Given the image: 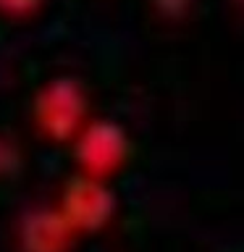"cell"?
I'll use <instances>...</instances> for the list:
<instances>
[{
  "instance_id": "3957f363",
  "label": "cell",
  "mask_w": 244,
  "mask_h": 252,
  "mask_svg": "<svg viewBox=\"0 0 244 252\" xmlns=\"http://www.w3.org/2000/svg\"><path fill=\"white\" fill-rule=\"evenodd\" d=\"M58 210L76 234H97L116 218L118 197L105 184V179H94L79 171L63 187Z\"/></svg>"
},
{
  "instance_id": "277c9868",
  "label": "cell",
  "mask_w": 244,
  "mask_h": 252,
  "mask_svg": "<svg viewBox=\"0 0 244 252\" xmlns=\"http://www.w3.org/2000/svg\"><path fill=\"white\" fill-rule=\"evenodd\" d=\"M16 236L21 252H66L76 231L58 208L34 205L19 218Z\"/></svg>"
},
{
  "instance_id": "52a82bcc",
  "label": "cell",
  "mask_w": 244,
  "mask_h": 252,
  "mask_svg": "<svg viewBox=\"0 0 244 252\" xmlns=\"http://www.w3.org/2000/svg\"><path fill=\"white\" fill-rule=\"evenodd\" d=\"M152 5L160 16L173 19V21L184 19V16L192 11V0H152Z\"/></svg>"
},
{
  "instance_id": "8992f818",
  "label": "cell",
  "mask_w": 244,
  "mask_h": 252,
  "mask_svg": "<svg viewBox=\"0 0 244 252\" xmlns=\"http://www.w3.org/2000/svg\"><path fill=\"white\" fill-rule=\"evenodd\" d=\"M45 0H0V16L8 19H29L42 8Z\"/></svg>"
},
{
  "instance_id": "6da1fadb",
  "label": "cell",
  "mask_w": 244,
  "mask_h": 252,
  "mask_svg": "<svg viewBox=\"0 0 244 252\" xmlns=\"http://www.w3.org/2000/svg\"><path fill=\"white\" fill-rule=\"evenodd\" d=\"M31 116L37 129L53 142H71L90 116V94L76 76H53L34 94Z\"/></svg>"
},
{
  "instance_id": "7a4b0ae2",
  "label": "cell",
  "mask_w": 244,
  "mask_h": 252,
  "mask_svg": "<svg viewBox=\"0 0 244 252\" xmlns=\"http://www.w3.org/2000/svg\"><path fill=\"white\" fill-rule=\"evenodd\" d=\"M71 142H74V163L79 165V171L94 179L113 176L131 158V137L121 124L108 118L87 121Z\"/></svg>"
},
{
  "instance_id": "5b68a950",
  "label": "cell",
  "mask_w": 244,
  "mask_h": 252,
  "mask_svg": "<svg viewBox=\"0 0 244 252\" xmlns=\"http://www.w3.org/2000/svg\"><path fill=\"white\" fill-rule=\"evenodd\" d=\"M24 171V150L13 137L0 134V179H16Z\"/></svg>"
}]
</instances>
